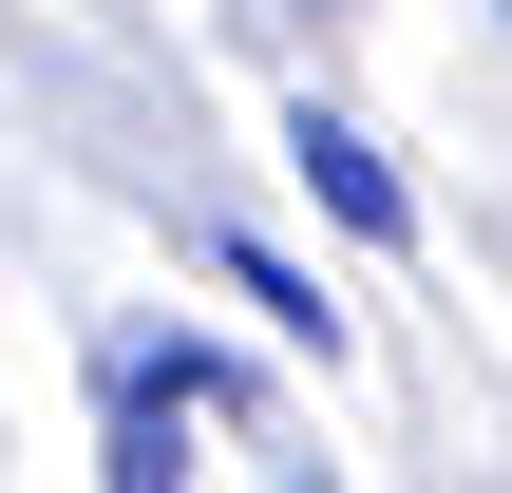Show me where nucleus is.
<instances>
[{
    "label": "nucleus",
    "instance_id": "f257e3e1",
    "mask_svg": "<svg viewBox=\"0 0 512 493\" xmlns=\"http://www.w3.org/2000/svg\"><path fill=\"white\" fill-rule=\"evenodd\" d=\"M285 152H304V190H323V209H342V228H361V247H399V171H380V152H361V133H342V114H304V133H285Z\"/></svg>",
    "mask_w": 512,
    "mask_h": 493
}]
</instances>
